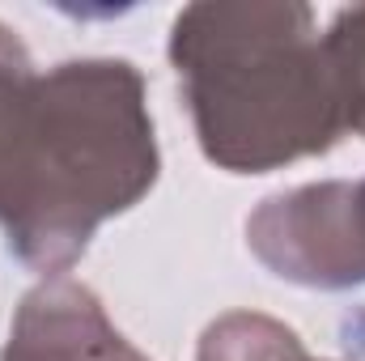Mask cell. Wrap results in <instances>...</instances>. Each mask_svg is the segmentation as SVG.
I'll list each match as a JSON object with an SVG mask.
<instances>
[{
	"mask_svg": "<svg viewBox=\"0 0 365 361\" xmlns=\"http://www.w3.org/2000/svg\"><path fill=\"white\" fill-rule=\"evenodd\" d=\"M306 9H191L175 26L204 149L238 171L327 149L340 93Z\"/></svg>",
	"mask_w": 365,
	"mask_h": 361,
	"instance_id": "cell-1",
	"label": "cell"
},
{
	"mask_svg": "<svg viewBox=\"0 0 365 361\" xmlns=\"http://www.w3.org/2000/svg\"><path fill=\"white\" fill-rule=\"evenodd\" d=\"M4 361H145L106 327L98 302L77 285H47L26 298Z\"/></svg>",
	"mask_w": 365,
	"mask_h": 361,
	"instance_id": "cell-3",
	"label": "cell"
},
{
	"mask_svg": "<svg viewBox=\"0 0 365 361\" xmlns=\"http://www.w3.org/2000/svg\"><path fill=\"white\" fill-rule=\"evenodd\" d=\"M200 361H234V357H230V353H221V349H212V345L204 340ZM280 361H306V357H302V349H297V336H293V332H289V340H284V353H280Z\"/></svg>",
	"mask_w": 365,
	"mask_h": 361,
	"instance_id": "cell-4",
	"label": "cell"
},
{
	"mask_svg": "<svg viewBox=\"0 0 365 361\" xmlns=\"http://www.w3.org/2000/svg\"><path fill=\"white\" fill-rule=\"evenodd\" d=\"M153 183V128L128 64H64L38 81V128L9 213V247L38 268L68 264L90 230Z\"/></svg>",
	"mask_w": 365,
	"mask_h": 361,
	"instance_id": "cell-2",
	"label": "cell"
}]
</instances>
